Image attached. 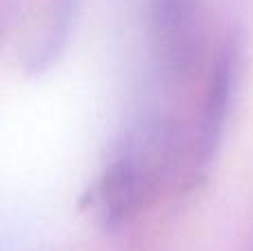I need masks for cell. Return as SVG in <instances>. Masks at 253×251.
<instances>
[{"label":"cell","mask_w":253,"mask_h":251,"mask_svg":"<svg viewBox=\"0 0 253 251\" xmlns=\"http://www.w3.org/2000/svg\"><path fill=\"white\" fill-rule=\"evenodd\" d=\"M151 31L162 69L173 78L191 74L205 47L200 0H151Z\"/></svg>","instance_id":"cell-1"},{"label":"cell","mask_w":253,"mask_h":251,"mask_svg":"<svg viewBox=\"0 0 253 251\" xmlns=\"http://www.w3.org/2000/svg\"><path fill=\"white\" fill-rule=\"evenodd\" d=\"M238 58H240L238 56V44L229 42L220 51L218 60L213 65V71H211L200 116V131H198L196 142V158L200 165L211 163V158H213L215 149L220 145V138H222L229 109H231V96L236 91Z\"/></svg>","instance_id":"cell-2"},{"label":"cell","mask_w":253,"mask_h":251,"mask_svg":"<svg viewBox=\"0 0 253 251\" xmlns=\"http://www.w3.org/2000/svg\"><path fill=\"white\" fill-rule=\"evenodd\" d=\"M151 189V173L142 167L140 158L123 156L105 171L100 182L102 213L111 227L129 222L140 209Z\"/></svg>","instance_id":"cell-3"}]
</instances>
